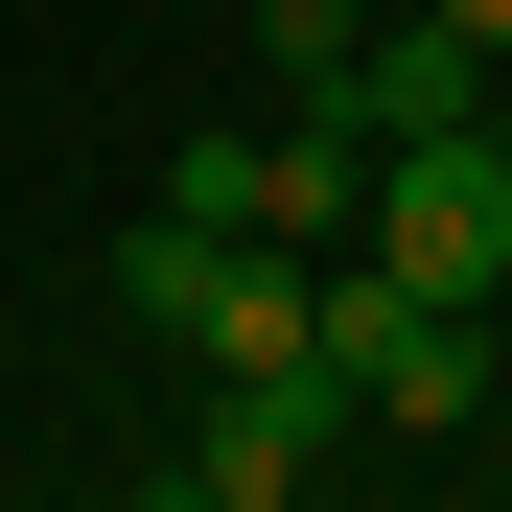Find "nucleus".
Segmentation results:
<instances>
[{"label": "nucleus", "instance_id": "nucleus-1", "mask_svg": "<svg viewBox=\"0 0 512 512\" xmlns=\"http://www.w3.org/2000/svg\"><path fill=\"white\" fill-rule=\"evenodd\" d=\"M303 350L350 373V396L396 419V443H443V419H489V303H419L396 256H326V280H303Z\"/></svg>", "mask_w": 512, "mask_h": 512}, {"label": "nucleus", "instance_id": "nucleus-2", "mask_svg": "<svg viewBox=\"0 0 512 512\" xmlns=\"http://www.w3.org/2000/svg\"><path fill=\"white\" fill-rule=\"evenodd\" d=\"M326 443H373V396L326 373V350H280V373H187L163 489H187V512H280V489H326Z\"/></svg>", "mask_w": 512, "mask_h": 512}, {"label": "nucleus", "instance_id": "nucleus-3", "mask_svg": "<svg viewBox=\"0 0 512 512\" xmlns=\"http://www.w3.org/2000/svg\"><path fill=\"white\" fill-rule=\"evenodd\" d=\"M373 256H396L419 303H489V280H512V163H489V117L373 140Z\"/></svg>", "mask_w": 512, "mask_h": 512}, {"label": "nucleus", "instance_id": "nucleus-4", "mask_svg": "<svg viewBox=\"0 0 512 512\" xmlns=\"http://www.w3.org/2000/svg\"><path fill=\"white\" fill-rule=\"evenodd\" d=\"M326 94H350L373 140H443V117H512V70H489V47L443 24V0H373V47L326 70Z\"/></svg>", "mask_w": 512, "mask_h": 512}, {"label": "nucleus", "instance_id": "nucleus-5", "mask_svg": "<svg viewBox=\"0 0 512 512\" xmlns=\"http://www.w3.org/2000/svg\"><path fill=\"white\" fill-rule=\"evenodd\" d=\"M256 233H280V256H350L373 233V117L350 94H280V117H256Z\"/></svg>", "mask_w": 512, "mask_h": 512}, {"label": "nucleus", "instance_id": "nucleus-6", "mask_svg": "<svg viewBox=\"0 0 512 512\" xmlns=\"http://www.w3.org/2000/svg\"><path fill=\"white\" fill-rule=\"evenodd\" d=\"M163 210H187V233H256V140H233V117H187V163H163Z\"/></svg>", "mask_w": 512, "mask_h": 512}, {"label": "nucleus", "instance_id": "nucleus-7", "mask_svg": "<svg viewBox=\"0 0 512 512\" xmlns=\"http://www.w3.org/2000/svg\"><path fill=\"white\" fill-rule=\"evenodd\" d=\"M256 47H280V70H303V94H326V70H350V47H373V0H256Z\"/></svg>", "mask_w": 512, "mask_h": 512}, {"label": "nucleus", "instance_id": "nucleus-8", "mask_svg": "<svg viewBox=\"0 0 512 512\" xmlns=\"http://www.w3.org/2000/svg\"><path fill=\"white\" fill-rule=\"evenodd\" d=\"M443 24H466V47H489V70H512V0H443Z\"/></svg>", "mask_w": 512, "mask_h": 512}, {"label": "nucleus", "instance_id": "nucleus-9", "mask_svg": "<svg viewBox=\"0 0 512 512\" xmlns=\"http://www.w3.org/2000/svg\"><path fill=\"white\" fill-rule=\"evenodd\" d=\"M489 163H512V117H489Z\"/></svg>", "mask_w": 512, "mask_h": 512}]
</instances>
